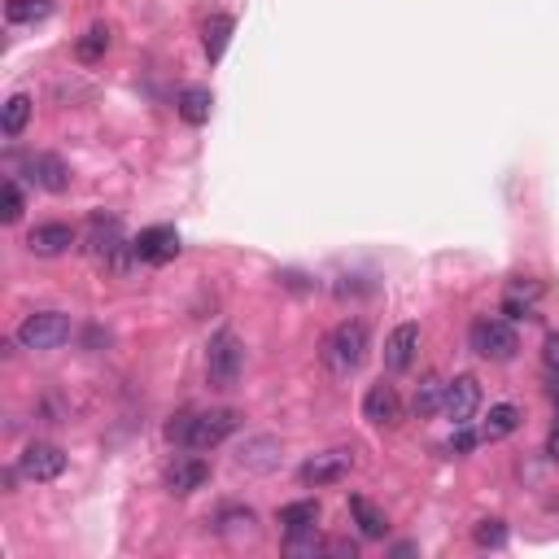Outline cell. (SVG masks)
I'll use <instances>...</instances> for the list:
<instances>
[{
    "mask_svg": "<svg viewBox=\"0 0 559 559\" xmlns=\"http://www.w3.org/2000/svg\"><path fill=\"white\" fill-rule=\"evenodd\" d=\"M236 428H241V415L236 411H201V415H175V424L166 428V437L188 446V450H210V446L228 442Z\"/></svg>",
    "mask_w": 559,
    "mask_h": 559,
    "instance_id": "6da1fadb",
    "label": "cell"
},
{
    "mask_svg": "<svg viewBox=\"0 0 559 559\" xmlns=\"http://www.w3.org/2000/svg\"><path fill=\"white\" fill-rule=\"evenodd\" d=\"M367 359V324L346 319V324L332 328V337L324 341V363L332 376H354Z\"/></svg>",
    "mask_w": 559,
    "mask_h": 559,
    "instance_id": "7a4b0ae2",
    "label": "cell"
},
{
    "mask_svg": "<svg viewBox=\"0 0 559 559\" xmlns=\"http://www.w3.org/2000/svg\"><path fill=\"white\" fill-rule=\"evenodd\" d=\"M245 372V346H241V337L236 332H214L210 337V346H206V376H210V385L214 389H232L236 380H241Z\"/></svg>",
    "mask_w": 559,
    "mask_h": 559,
    "instance_id": "3957f363",
    "label": "cell"
},
{
    "mask_svg": "<svg viewBox=\"0 0 559 559\" xmlns=\"http://www.w3.org/2000/svg\"><path fill=\"white\" fill-rule=\"evenodd\" d=\"M468 341H472V350H477L481 359H490V363H511V359H516V350H520L511 319H494V315L472 319Z\"/></svg>",
    "mask_w": 559,
    "mask_h": 559,
    "instance_id": "277c9868",
    "label": "cell"
},
{
    "mask_svg": "<svg viewBox=\"0 0 559 559\" xmlns=\"http://www.w3.org/2000/svg\"><path fill=\"white\" fill-rule=\"evenodd\" d=\"M66 341H70V315H62V311H35L18 324V346L22 350L44 354V350L66 346Z\"/></svg>",
    "mask_w": 559,
    "mask_h": 559,
    "instance_id": "5b68a950",
    "label": "cell"
},
{
    "mask_svg": "<svg viewBox=\"0 0 559 559\" xmlns=\"http://www.w3.org/2000/svg\"><path fill=\"white\" fill-rule=\"evenodd\" d=\"M62 472H66V455L53 442H31L18 455V477H27V481H57Z\"/></svg>",
    "mask_w": 559,
    "mask_h": 559,
    "instance_id": "8992f818",
    "label": "cell"
},
{
    "mask_svg": "<svg viewBox=\"0 0 559 559\" xmlns=\"http://www.w3.org/2000/svg\"><path fill=\"white\" fill-rule=\"evenodd\" d=\"M350 468H354V450H324V455L306 459L297 477H302V485H315V490H324V485L346 481Z\"/></svg>",
    "mask_w": 559,
    "mask_h": 559,
    "instance_id": "52a82bcc",
    "label": "cell"
},
{
    "mask_svg": "<svg viewBox=\"0 0 559 559\" xmlns=\"http://www.w3.org/2000/svg\"><path fill=\"white\" fill-rule=\"evenodd\" d=\"M477 407H481V385H477V376H455V380H446L442 415H446V420H455V428H459V424H472Z\"/></svg>",
    "mask_w": 559,
    "mask_h": 559,
    "instance_id": "ba28073f",
    "label": "cell"
},
{
    "mask_svg": "<svg viewBox=\"0 0 559 559\" xmlns=\"http://www.w3.org/2000/svg\"><path fill=\"white\" fill-rule=\"evenodd\" d=\"M132 249H136V263H149V267H162V263H171L175 254H180V232L175 228H145L132 241Z\"/></svg>",
    "mask_w": 559,
    "mask_h": 559,
    "instance_id": "9c48e42d",
    "label": "cell"
},
{
    "mask_svg": "<svg viewBox=\"0 0 559 559\" xmlns=\"http://www.w3.org/2000/svg\"><path fill=\"white\" fill-rule=\"evenodd\" d=\"M363 420H372L380 428H394L402 420V398H398V389L394 385H372L367 389V398H363Z\"/></svg>",
    "mask_w": 559,
    "mask_h": 559,
    "instance_id": "30bf717a",
    "label": "cell"
},
{
    "mask_svg": "<svg viewBox=\"0 0 559 559\" xmlns=\"http://www.w3.org/2000/svg\"><path fill=\"white\" fill-rule=\"evenodd\" d=\"M75 241H79V236H75L70 223H40V228L27 236V249H31V254H40V258H57V254H66Z\"/></svg>",
    "mask_w": 559,
    "mask_h": 559,
    "instance_id": "8fae6325",
    "label": "cell"
},
{
    "mask_svg": "<svg viewBox=\"0 0 559 559\" xmlns=\"http://www.w3.org/2000/svg\"><path fill=\"white\" fill-rule=\"evenodd\" d=\"M415 350H420V328L398 324L394 332H389V341H385V367L389 372H407V367L415 363Z\"/></svg>",
    "mask_w": 559,
    "mask_h": 559,
    "instance_id": "7c38bea8",
    "label": "cell"
},
{
    "mask_svg": "<svg viewBox=\"0 0 559 559\" xmlns=\"http://www.w3.org/2000/svg\"><path fill=\"white\" fill-rule=\"evenodd\" d=\"M206 481H210V463L197 459V455H184L166 468V485H171L175 494H197Z\"/></svg>",
    "mask_w": 559,
    "mask_h": 559,
    "instance_id": "4fadbf2b",
    "label": "cell"
},
{
    "mask_svg": "<svg viewBox=\"0 0 559 559\" xmlns=\"http://www.w3.org/2000/svg\"><path fill=\"white\" fill-rule=\"evenodd\" d=\"M27 171H31V184L49 188V193H66L70 188V166L57 153H35V158H27Z\"/></svg>",
    "mask_w": 559,
    "mask_h": 559,
    "instance_id": "5bb4252c",
    "label": "cell"
},
{
    "mask_svg": "<svg viewBox=\"0 0 559 559\" xmlns=\"http://www.w3.org/2000/svg\"><path fill=\"white\" fill-rule=\"evenodd\" d=\"M315 525H319V503H315V498H302V503L280 507L284 538H297V533H315Z\"/></svg>",
    "mask_w": 559,
    "mask_h": 559,
    "instance_id": "9a60e30c",
    "label": "cell"
},
{
    "mask_svg": "<svg viewBox=\"0 0 559 559\" xmlns=\"http://www.w3.org/2000/svg\"><path fill=\"white\" fill-rule=\"evenodd\" d=\"M520 407H511V402H498V407H490V415H485L481 424V442H503V437H511L520 428Z\"/></svg>",
    "mask_w": 559,
    "mask_h": 559,
    "instance_id": "2e32d148",
    "label": "cell"
},
{
    "mask_svg": "<svg viewBox=\"0 0 559 559\" xmlns=\"http://www.w3.org/2000/svg\"><path fill=\"white\" fill-rule=\"evenodd\" d=\"M210 110H214L210 88H184V92H180V101H175V114H180L188 127L210 123Z\"/></svg>",
    "mask_w": 559,
    "mask_h": 559,
    "instance_id": "e0dca14e",
    "label": "cell"
},
{
    "mask_svg": "<svg viewBox=\"0 0 559 559\" xmlns=\"http://www.w3.org/2000/svg\"><path fill=\"white\" fill-rule=\"evenodd\" d=\"M236 463H241V468H249V472H271L280 463V446L271 442V437H254V442L241 446Z\"/></svg>",
    "mask_w": 559,
    "mask_h": 559,
    "instance_id": "ac0fdd59",
    "label": "cell"
},
{
    "mask_svg": "<svg viewBox=\"0 0 559 559\" xmlns=\"http://www.w3.org/2000/svg\"><path fill=\"white\" fill-rule=\"evenodd\" d=\"M232 31H236L232 14H210V22H206V27H201V44H206V57H210V62H219V57L228 53V40H232Z\"/></svg>",
    "mask_w": 559,
    "mask_h": 559,
    "instance_id": "d6986e66",
    "label": "cell"
},
{
    "mask_svg": "<svg viewBox=\"0 0 559 559\" xmlns=\"http://www.w3.org/2000/svg\"><path fill=\"white\" fill-rule=\"evenodd\" d=\"M105 53H110V27H101V22H97V27H88L75 40V57L83 66H97Z\"/></svg>",
    "mask_w": 559,
    "mask_h": 559,
    "instance_id": "ffe728a7",
    "label": "cell"
},
{
    "mask_svg": "<svg viewBox=\"0 0 559 559\" xmlns=\"http://www.w3.org/2000/svg\"><path fill=\"white\" fill-rule=\"evenodd\" d=\"M27 123H31V97L27 92H14V97L5 101V114H0V132L14 140V136L27 132Z\"/></svg>",
    "mask_w": 559,
    "mask_h": 559,
    "instance_id": "44dd1931",
    "label": "cell"
},
{
    "mask_svg": "<svg viewBox=\"0 0 559 559\" xmlns=\"http://www.w3.org/2000/svg\"><path fill=\"white\" fill-rule=\"evenodd\" d=\"M350 511H354V520H359V533H363V538H385V533H389L385 511H376L372 503H367V498L354 494V498H350Z\"/></svg>",
    "mask_w": 559,
    "mask_h": 559,
    "instance_id": "7402d4cb",
    "label": "cell"
},
{
    "mask_svg": "<svg viewBox=\"0 0 559 559\" xmlns=\"http://www.w3.org/2000/svg\"><path fill=\"white\" fill-rule=\"evenodd\" d=\"M442 398H446V380H437V376H428L420 389H415V415L420 420H433V415H442Z\"/></svg>",
    "mask_w": 559,
    "mask_h": 559,
    "instance_id": "603a6c76",
    "label": "cell"
},
{
    "mask_svg": "<svg viewBox=\"0 0 559 559\" xmlns=\"http://www.w3.org/2000/svg\"><path fill=\"white\" fill-rule=\"evenodd\" d=\"M53 14V0H9L5 18L9 22H44Z\"/></svg>",
    "mask_w": 559,
    "mask_h": 559,
    "instance_id": "cb8c5ba5",
    "label": "cell"
},
{
    "mask_svg": "<svg viewBox=\"0 0 559 559\" xmlns=\"http://www.w3.org/2000/svg\"><path fill=\"white\" fill-rule=\"evenodd\" d=\"M254 525H258V516L249 507H232V511H223V516H219V533H223V538H241V533L249 538Z\"/></svg>",
    "mask_w": 559,
    "mask_h": 559,
    "instance_id": "d4e9b609",
    "label": "cell"
},
{
    "mask_svg": "<svg viewBox=\"0 0 559 559\" xmlns=\"http://www.w3.org/2000/svg\"><path fill=\"white\" fill-rule=\"evenodd\" d=\"M472 538H477V546H485V551H498V546H507V525L503 520H481Z\"/></svg>",
    "mask_w": 559,
    "mask_h": 559,
    "instance_id": "484cf974",
    "label": "cell"
},
{
    "mask_svg": "<svg viewBox=\"0 0 559 559\" xmlns=\"http://www.w3.org/2000/svg\"><path fill=\"white\" fill-rule=\"evenodd\" d=\"M22 188H18V180H5V210H0V219L5 223H18L22 219Z\"/></svg>",
    "mask_w": 559,
    "mask_h": 559,
    "instance_id": "4316f807",
    "label": "cell"
},
{
    "mask_svg": "<svg viewBox=\"0 0 559 559\" xmlns=\"http://www.w3.org/2000/svg\"><path fill=\"white\" fill-rule=\"evenodd\" d=\"M477 442H481V433H472L468 424H459V433L450 437V446H446V450H450V455H468V450L477 446Z\"/></svg>",
    "mask_w": 559,
    "mask_h": 559,
    "instance_id": "83f0119b",
    "label": "cell"
},
{
    "mask_svg": "<svg viewBox=\"0 0 559 559\" xmlns=\"http://www.w3.org/2000/svg\"><path fill=\"white\" fill-rule=\"evenodd\" d=\"M503 315H507V319H529L533 306H529L520 293H507V297H503Z\"/></svg>",
    "mask_w": 559,
    "mask_h": 559,
    "instance_id": "f1b7e54d",
    "label": "cell"
},
{
    "mask_svg": "<svg viewBox=\"0 0 559 559\" xmlns=\"http://www.w3.org/2000/svg\"><path fill=\"white\" fill-rule=\"evenodd\" d=\"M542 363H546V372L559 376V337H555V332L546 337V346H542Z\"/></svg>",
    "mask_w": 559,
    "mask_h": 559,
    "instance_id": "f546056e",
    "label": "cell"
},
{
    "mask_svg": "<svg viewBox=\"0 0 559 559\" xmlns=\"http://www.w3.org/2000/svg\"><path fill=\"white\" fill-rule=\"evenodd\" d=\"M328 555H359V546H354V542H328Z\"/></svg>",
    "mask_w": 559,
    "mask_h": 559,
    "instance_id": "4dcf8cb0",
    "label": "cell"
},
{
    "mask_svg": "<svg viewBox=\"0 0 559 559\" xmlns=\"http://www.w3.org/2000/svg\"><path fill=\"white\" fill-rule=\"evenodd\" d=\"M546 455L559 463V420H555V428H551V437H546Z\"/></svg>",
    "mask_w": 559,
    "mask_h": 559,
    "instance_id": "1f68e13d",
    "label": "cell"
}]
</instances>
